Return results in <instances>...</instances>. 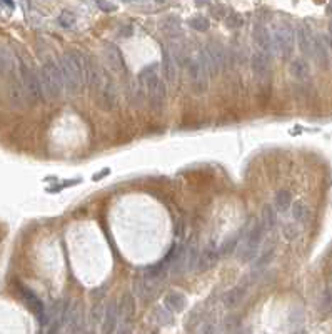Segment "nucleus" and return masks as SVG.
Returning <instances> with one entry per match:
<instances>
[{
  "label": "nucleus",
  "instance_id": "1",
  "mask_svg": "<svg viewBox=\"0 0 332 334\" xmlns=\"http://www.w3.org/2000/svg\"><path fill=\"white\" fill-rule=\"evenodd\" d=\"M58 69L62 74L64 91L70 96L82 92L84 87V59L77 51H67L58 61Z\"/></svg>",
  "mask_w": 332,
  "mask_h": 334
},
{
  "label": "nucleus",
  "instance_id": "2",
  "mask_svg": "<svg viewBox=\"0 0 332 334\" xmlns=\"http://www.w3.org/2000/svg\"><path fill=\"white\" fill-rule=\"evenodd\" d=\"M137 86H140L146 91V97L148 104H150L152 111L160 112L164 104H166V86H164V82L158 77L157 64H150V66H147L138 74Z\"/></svg>",
  "mask_w": 332,
  "mask_h": 334
},
{
  "label": "nucleus",
  "instance_id": "3",
  "mask_svg": "<svg viewBox=\"0 0 332 334\" xmlns=\"http://www.w3.org/2000/svg\"><path fill=\"white\" fill-rule=\"evenodd\" d=\"M40 87L44 94L56 101L62 96L64 92V81H62V74L60 69H58V64L54 61H47L44 64L42 72H40Z\"/></svg>",
  "mask_w": 332,
  "mask_h": 334
},
{
  "label": "nucleus",
  "instance_id": "4",
  "mask_svg": "<svg viewBox=\"0 0 332 334\" xmlns=\"http://www.w3.org/2000/svg\"><path fill=\"white\" fill-rule=\"evenodd\" d=\"M272 41H274L276 52H279L282 57L287 59L294 51V44H296V32L294 29L287 24H280L274 29V34H272Z\"/></svg>",
  "mask_w": 332,
  "mask_h": 334
},
{
  "label": "nucleus",
  "instance_id": "5",
  "mask_svg": "<svg viewBox=\"0 0 332 334\" xmlns=\"http://www.w3.org/2000/svg\"><path fill=\"white\" fill-rule=\"evenodd\" d=\"M97 96H98V104H100L104 111L112 112L118 106V89L116 86V82H114V79L107 72H104L102 86L98 89Z\"/></svg>",
  "mask_w": 332,
  "mask_h": 334
},
{
  "label": "nucleus",
  "instance_id": "6",
  "mask_svg": "<svg viewBox=\"0 0 332 334\" xmlns=\"http://www.w3.org/2000/svg\"><path fill=\"white\" fill-rule=\"evenodd\" d=\"M187 74H189V81H190V87L196 94H204L209 87V76L204 71V67L200 66L199 59L196 56L189 57L187 61Z\"/></svg>",
  "mask_w": 332,
  "mask_h": 334
},
{
  "label": "nucleus",
  "instance_id": "7",
  "mask_svg": "<svg viewBox=\"0 0 332 334\" xmlns=\"http://www.w3.org/2000/svg\"><path fill=\"white\" fill-rule=\"evenodd\" d=\"M266 229L262 226V222H257L254 227L250 229L249 232V237H247V241L244 244V249H242V261L244 262H249V261H254L257 252H259V246H260V241H262V236H264Z\"/></svg>",
  "mask_w": 332,
  "mask_h": 334
},
{
  "label": "nucleus",
  "instance_id": "8",
  "mask_svg": "<svg viewBox=\"0 0 332 334\" xmlns=\"http://www.w3.org/2000/svg\"><path fill=\"white\" fill-rule=\"evenodd\" d=\"M312 57L316 59V62L319 64L320 69L330 67L332 59H330V39L327 36H314V47H312Z\"/></svg>",
  "mask_w": 332,
  "mask_h": 334
},
{
  "label": "nucleus",
  "instance_id": "9",
  "mask_svg": "<svg viewBox=\"0 0 332 334\" xmlns=\"http://www.w3.org/2000/svg\"><path fill=\"white\" fill-rule=\"evenodd\" d=\"M84 79H86V82L88 86V91L97 94L98 89H100V86H102L104 71L92 57L84 59Z\"/></svg>",
  "mask_w": 332,
  "mask_h": 334
},
{
  "label": "nucleus",
  "instance_id": "10",
  "mask_svg": "<svg viewBox=\"0 0 332 334\" xmlns=\"http://www.w3.org/2000/svg\"><path fill=\"white\" fill-rule=\"evenodd\" d=\"M254 41L257 44V47L260 49V52L267 56L269 59L274 57L276 54V47H274V41H272L270 32L267 31L264 26H257L254 29Z\"/></svg>",
  "mask_w": 332,
  "mask_h": 334
},
{
  "label": "nucleus",
  "instance_id": "11",
  "mask_svg": "<svg viewBox=\"0 0 332 334\" xmlns=\"http://www.w3.org/2000/svg\"><path fill=\"white\" fill-rule=\"evenodd\" d=\"M250 67H252V72H254V76L259 79V81L266 82L267 79H269V74H270V59L264 56L262 52H256L254 56L250 59Z\"/></svg>",
  "mask_w": 332,
  "mask_h": 334
},
{
  "label": "nucleus",
  "instance_id": "12",
  "mask_svg": "<svg viewBox=\"0 0 332 334\" xmlns=\"http://www.w3.org/2000/svg\"><path fill=\"white\" fill-rule=\"evenodd\" d=\"M296 39H297V44H299L300 52L304 54V57L312 59V47H314V36H312V34H310L309 27L300 26L299 29H297Z\"/></svg>",
  "mask_w": 332,
  "mask_h": 334
},
{
  "label": "nucleus",
  "instance_id": "13",
  "mask_svg": "<svg viewBox=\"0 0 332 334\" xmlns=\"http://www.w3.org/2000/svg\"><path fill=\"white\" fill-rule=\"evenodd\" d=\"M162 74H164L166 81L169 82L170 86H174V84L177 82V64H176V61H174V57H172L170 51H167V49H164Z\"/></svg>",
  "mask_w": 332,
  "mask_h": 334
},
{
  "label": "nucleus",
  "instance_id": "14",
  "mask_svg": "<svg viewBox=\"0 0 332 334\" xmlns=\"http://www.w3.org/2000/svg\"><path fill=\"white\" fill-rule=\"evenodd\" d=\"M22 77H24V84H26V89L28 91V94H30V97L37 101V99L40 97L42 87H40V84H38V81H37L36 72H34L30 67L24 66L22 67Z\"/></svg>",
  "mask_w": 332,
  "mask_h": 334
},
{
  "label": "nucleus",
  "instance_id": "15",
  "mask_svg": "<svg viewBox=\"0 0 332 334\" xmlns=\"http://www.w3.org/2000/svg\"><path fill=\"white\" fill-rule=\"evenodd\" d=\"M67 322H68V329H70L72 334L80 332V329L84 327V306L82 302H77L76 306L70 309L67 316Z\"/></svg>",
  "mask_w": 332,
  "mask_h": 334
},
{
  "label": "nucleus",
  "instance_id": "16",
  "mask_svg": "<svg viewBox=\"0 0 332 334\" xmlns=\"http://www.w3.org/2000/svg\"><path fill=\"white\" fill-rule=\"evenodd\" d=\"M118 317V309L116 302H108L106 307V314H104V322H102V334H112L116 329Z\"/></svg>",
  "mask_w": 332,
  "mask_h": 334
},
{
  "label": "nucleus",
  "instance_id": "17",
  "mask_svg": "<svg viewBox=\"0 0 332 334\" xmlns=\"http://www.w3.org/2000/svg\"><path fill=\"white\" fill-rule=\"evenodd\" d=\"M290 74L299 82H307L310 79V69L304 59H294L290 62Z\"/></svg>",
  "mask_w": 332,
  "mask_h": 334
},
{
  "label": "nucleus",
  "instance_id": "18",
  "mask_svg": "<svg viewBox=\"0 0 332 334\" xmlns=\"http://www.w3.org/2000/svg\"><path fill=\"white\" fill-rule=\"evenodd\" d=\"M246 292H247L246 286H236V287H232L230 291H227L224 294V297H222V302H224L226 307H236V306H239L242 301H244Z\"/></svg>",
  "mask_w": 332,
  "mask_h": 334
},
{
  "label": "nucleus",
  "instance_id": "19",
  "mask_svg": "<svg viewBox=\"0 0 332 334\" xmlns=\"http://www.w3.org/2000/svg\"><path fill=\"white\" fill-rule=\"evenodd\" d=\"M219 256H220V252L217 251L216 249V246L212 244V246H209V247H206L204 251H202V254L199 257H197V269H200V271H204V269H207V267H210L212 264H214L217 259H219Z\"/></svg>",
  "mask_w": 332,
  "mask_h": 334
},
{
  "label": "nucleus",
  "instance_id": "20",
  "mask_svg": "<svg viewBox=\"0 0 332 334\" xmlns=\"http://www.w3.org/2000/svg\"><path fill=\"white\" fill-rule=\"evenodd\" d=\"M164 301H166V306L174 312L184 311V307H186V296L184 294H180V292H177V291H170L166 296Z\"/></svg>",
  "mask_w": 332,
  "mask_h": 334
},
{
  "label": "nucleus",
  "instance_id": "21",
  "mask_svg": "<svg viewBox=\"0 0 332 334\" xmlns=\"http://www.w3.org/2000/svg\"><path fill=\"white\" fill-rule=\"evenodd\" d=\"M106 56L108 59V62H110V66L116 69L117 72H124L126 71V64H124V59L120 56V52H118V49L116 46H107L106 47Z\"/></svg>",
  "mask_w": 332,
  "mask_h": 334
},
{
  "label": "nucleus",
  "instance_id": "22",
  "mask_svg": "<svg viewBox=\"0 0 332 334\" xmlns=\"http://www.w3.org/2000/svg\"><path fill=\"white\" fill-rule=\"evenodd\" d=\"M292 206V194L287 189H280L274 197V209L279 212H286Z\"/></svg>",
  "mask_w": 332,
  "mask_h": 334
},
{
  "label": "nucleus",
  "instance_id": "23",
  "mask_svg": "<svg viewBox=\"0 0 332 334\" xmlns=\"http://www.w3.org/2000/svg\"><path fill=\"white\" fill-rule=\"evenodd\" d=\"M292 217H294V221L299 222V224L307 222V221H309V217H310L309 207H307L306 204L300 202V201L294 202V204H292Z\"/></svg>",
  "mask_w": 332,
  "mask_h": 334
},
{
  "label": "nucleus",
  "instance_id": "24",
  "mask_svg": "<svg viewBox=\"0 0 332 334\" xmlns=\"http://www.w3.org/2000/svg\"><path fill=\"white\" fill-rule=\"evenodd\" d=\"M262 226H264L266 231H270L272 227L276 226L277 217H276V209L272 206H266L264 211H262Z\"/></svg>",
  "mask_w": 332,
  "mask_h": 334
},
{
  "label": "nucleus",
  "instance_id": "25",
  "mask_svg": "<svg viewBox=\"0 0 332 334\" xmlns=\"http://www.w3.org/2000/svg\"><path fill=\"white\" fill-rule=\"evenodd\" d=\"M189 26L194 29V31H197V32H206V31H209L210 24H209V19H207V17L197 16V17H192V19H190Z\"/></svg>",
  "mask_w": 332,
  "mask_h": 334
},
{
  "label": "nucleus",
  "instance_id": "26",
  "mask_svg": "<svg viewBox=\"0 0 332 334\" xmlns=\"http://www.w3.org/2000/svg\"><path fill=\"white\" fill-rule=\"evenodd\" d=\"M58 24L64 27V29H72L74 26H76V16H74L72 12L68 11H64L60 16H58Z\"/></svg>",
  "mask_w": 332,
  "mask_h": 334
},
{
  "label": "nucleus",
  "instance_id": "27",
  "mask_svg": "<svg viewBox=\"0 0 332 334\" xmlns=\"http://www.w3.org/2000/svg\"><path fill=\"white\" fill-rule=\"evenodd\" d=\"M274 254H276V249L274 247H269V249H266L264 252H262V256L259 257V261H257V264L256 266L257 267H264V266H267L270 261H272V257H274Z\"/></svg>",
  "mask_w": 332,
  "mask_h": 334
},
{
  "label": "nucleus",
  "instance_id": "28",
  "mask_svg": "<svg viewBox=\"0 0 332 334\" xmlns=\"http://www.w3.org/2000/svg\"><path fill=\"white\" fill-rule=\"evenodd\" d=\"M320 311L322 312H330L332 311V289H327L324 296L320 299Z\"/></svg>",
  "mask_w": 332,
  "mask_h": 334
},
{
  "label": "nucleus",
  "instance_id": "29",
  "mask_svg": "<svg viewBox=\"0 0 332 334\" xmlns=\"http://www.w3.org/2000/svg\"><path fill=\"white\" fill-rule=\"evenodd\" d=\"M282 234H284L287 241H294V239H297V236H299V229H297V226H294V224H286V226L282 227Z\"/></svg>",
  "mask_w": 332,
  "mask_h": 334
},
{
  "label": "nucleus",
  "instance_id": "30",
  "mask_svg": "<svg viewBox=\"0 0 332 334\" xmlns=\"http://www.w3.org/2000/svg\"><path fill=\"white\" fill-rule=\"evenodd\" d=\"M102 304H96V306L92 307V324L96 326L102 321Z\"/></svg>",
  "mask_w": 332,
  "mask_h": 334
},
{
  "label": "nucleus",
  "instance_id": "31",
  "mask_svg": "<svg viewBox=\"0 0 332 334\" xmlns=\"http://www.w3.org/2000/svg\"><path fill=\"white\" fill-rule=\"evenodd\" d=\"M226 22L230 29H237L242 26V19L240 16H237V14H230V16L226 19Z\"/></svg>",
  "mask_w": 332,
  "mask_h": 334
},
{
  "label": "nucleus",
  "instance_id": "32",
  "mask_svg": "<svg viewBox=\"0 0 332 334\" xmlns=\"http://www.w3.org/2000/svg\"><path fill=\"white\" fill-rule=\"evenodd\" d=\"M97 6H98V9H102V11H106V12L116 11V6L110 2H107V0H97Z\"/></svg>",
  "mask_w": 332,
  "mask_h": 334
},
{
  "label": "nucleus",
  "instance_id": "33",
  "mask_svg": "<svg viewBox=\"0 0 332 334\" xmlns=\"http://www.w3.org/2000/svg\"><path fill=\"white\" fill-rule=\"evenodd\" d=\"M199 334H216V326L212 322H207L206 326L199 331Z\"/></svg>",
  "mask_w": 332,
  "mask_h": 334
},
{
  "label": "nucleus",
  "instance_id": "34",
  "mask_svg": "<svg viewBox=\"0 0 332 334\" xmlns=\"http://www.w3.org/2000/svg\"><path fill=\"white\" fill-rule=\"evenodd\" d=\"M84 334H94V331H86V332H84Z\"/></svg>",
  "mask_w": 332,
  "mask_h": 334
},
{
  "label": "nucleus",
  "instance_id": "35",
  "mask_svg": "<svg viewBox=\"0 0 332 334\" xmlns=\"http://www.w3.org/2000/svg\"><path fill=\"white\" fill-rule=\"evenodd\" d=\"M330 41H332V24H330Z\"/></svg>",
  "mask_w": 332,
  "mask_h": 334
},
{
  "label": "nucleus",
  "instance_id": "36",
  "mask_svg": "<svg viewBox=\"0 0 332 334\" xmlns=\"http://www.w3.org/2000/svg\"><path fill=\"white\" fill-rule=\"evenodd\" d=\"M329 9H330V11H332V2H330V6H329Z\"/></svg>",
  "mask_w": 332,
  "mask_h": 334
}]
</instances>
